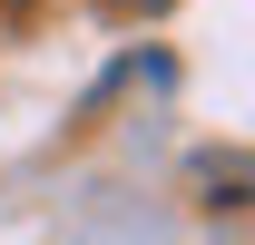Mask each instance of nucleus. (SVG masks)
I'll use <instances>...</instances> for the list:
<instances>
[{"label":"nucleus","mask_w":255,"mask_h":245,"mask_svg":"<svg viewBox=\"0 0 255 245\" xmlns=\"http://www.w3.org/2000/svg\"><path fill=\"white\" fill-rule=\"evenodd\" d=\"M137 10H157V0H137Z\"/></svg>","instance_id":"f257e3e1"}]
</instances>
